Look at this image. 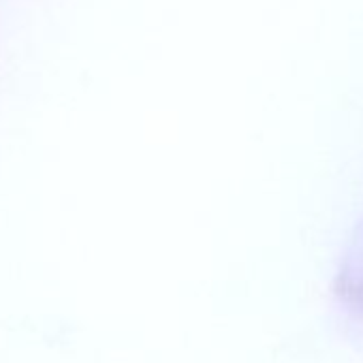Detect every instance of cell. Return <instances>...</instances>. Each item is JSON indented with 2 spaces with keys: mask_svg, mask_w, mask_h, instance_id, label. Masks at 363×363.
I'll list each match as a JSON object with an SVG mask.
<instances>
[{
  "mask_svg": "<svg viewBox=\"0 0 363 363\" xmlns=\"http://www.w3.org/2000/svg\"><path fill=\"white\" fill-rule=\"evenodd\" d=\"M335 289L342 299L363 310V216L357 223V229L342 257Z\"/></svg>",
  "mask_w": 363,
  "mask_h": 363,
  "instance_id": "obj_1",
  "label": "cell"
}]
</instances>
